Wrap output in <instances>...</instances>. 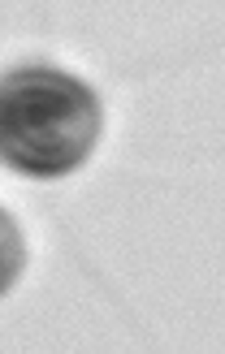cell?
<instances>
[{
  "instance_id": "6da1fadb",
  "label": "cell",
  "mask_w": 225,
  "mask_h": 354,
  "mask_svg": "<svg viewBox=\"0 0 225 354\" xmlns=\"http://www.w3.org/2000/svg\"><path fill=\"white\" fill-rule=\"evenodd\" d=\"M104 134L100 95L52 65H22L0 78V160L26 177H65Z\"/></svg>"
},
{
  "instance_id": "7a4b0ae2",
  "label": "cell",
  "mask_w": 225,
  "mask_h": 354,
  "mask_svg": "<svg viewBox=\"0 0 225 354\" xmlns=\"http://www.w3.org/2000/svg\"><path fill=\"white\" fill-rule=\"evenodd\" d=\"M22 268H26V238L17 229V221L0 207V294L13 290V281L22 277Z\"/></svg>"
}]
</instances>
